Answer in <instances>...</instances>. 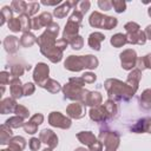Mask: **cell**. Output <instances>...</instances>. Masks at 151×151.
Returning a JSON list of instances; mask_svg holds the SVG:
<instances>
[{
	"label": "cell",
	"mask_w": 151,
	"mask_h": 151,
	"mask_svg": "<svg viewBox=\"0 0 151 151\" xmlns=\"http://www.w3.org/2000/svg\"><path fill=\"white\" fill-rule=\"evenodd\" d=\"M84 84H85V81L83 78H71L68 84H66L63 88L65 97L68 99H72V100H80L83 103L86 93L88 92V91L81 88Z\"/></svg>",
	"instance_id": "3957f363"
},
{
	"label": "cell",
	"mask_w": 151,
	"mask_h": 151,
	"mask_svg": "<svg viewBox=\"0 0 151 151\" xmlns=\"http://www.w3.org/2000/svg\"><path fill=\"white\" fill-rule=\"evenodd\" d=\"M26 146V142L22 137H13L8 143V151H22Z\"/></svg>",
	"instance_id": "d6986e66"
},
{
	"label": "cell",
	"mask_w": 151,
	"mask_h": 151,
	"mask_svg": "<svg viewBox=\"0 0 151 151\" xmlns=\"http://www.w3.org/2000/svg\"><path fill=\"white\" fill-rule=\"evenodd\" d=\"M79 5H80V12L84 14V13L87 12L91 4H90V1H81V2H79Z\"/></svg>",
	"instance_id": "681fc988"
},
{
	"label": "cell",
	"mask_w": 151,
	"mask_h": 151,
	"mask_svg": "<svg viewBox=\"0 0 151 151\" xmlns=\"http://www.w3.org/2000/svg\"><path fill=\"white\" fill-rule=\"evenodd\" d=\"M66 111L71 118L79 119V118H83L85 116V105L83 103H73V104H70L67 106Z\"/></svg>",
	"instance_id": "7c38bea8"
},
{
	"label": "cell",
	"mask_w": 151,
	"mask_h": 151,
	"mask_svg": "<svg viewBox=\"0 0 151 151\" xmlns=\"http://www.w3.org/2000/svg\"><path fill=\"white\" fill-rule=\"evenodd\" d=\"M118 24L117 19L113 17H107L104 15L99 12H93L90 17V25L92 27H99V28H105V29H112L116 27Z\"/></svg>",
	"instance_id": "5b68a950"
},
{
	"label": "cell",
	"mask_w": 151,
	"mask_h": 151,
	"mask_svg": "<svg viewBox=\"0 0 151 151\" xmlns=\"http://www.w3.org/2000/svg\"><path fill=\"white\" fill-rule=\"evenodd\" d=\"M67 42H68V44L72 46V48H74V50H80V48L83 47L84 40H83V38H81L80 35H76V37L71 38V39H70Z\"/></svg>",
	"instance_id": "e575fe53"
},
{
	"label": "cell",
	"mask_w": 151,
	"mask_h": 151,
	"mask_svg": "<svg viewBox=\"0 0 151 151\" xmlns=\"http://www.w3.org/2000/svg\"><path fill=\"white\" fill-rule=\"evenodd\" d=\"M99 139L105 145L106 151H116L119 145V137L114 132H100Z\"/></svg>",
	"instance_id": "8992f818"
},
{
	"label": "cell",
	"mask_w": 151,
	"mask_h": 151,
	"mask_svg": "<svg viewBox=\"0 0 151 151\" xmlns=\"http://www.w3.org/2000/svg\"><path fill=\"white\" fill-rule=\"evenodd\" d=\"M98 6L101 8V9H104V11H109V9H111V7H112V2L111 1H106V0H100V1H98Z\"/></svg>",
	"instance_id": "bcb514c9"
},
{
	"label": "cell",
	"mask_w": 151,
	"mask_h": 151,
	"mask_svg": "<svg viewBox=\"0 0 151 151\" xmlns=\"http://www.w3.org/2000/svg\"><path fill=\"white\" fill-rule=\"evenodd\" d=\"M145 34H146V37L151 40V25H149V26L146 27V29H145Z\"/></svg>",
	"instance_id": "816d5d0a"
},
{
	"label": "cell",
	"mask_w": 151,
	"mask_h": 151,
	"mask_svg": "<svg viewBox=\"0 0 151 151\" xmlns=\"http://www.w3.org/2000/svg\"><path fill=\"white\" fill-rule=\"evenodd\" d=\"M39 138H40V140H42L45 144H47L51 149L55 147L57 144H58V137L55 136V133H54L53 131H51V130H47V129H45V130H42V131L40 132Z\"/></svg>",
	"instance_id": "4fadbf2b"
},
{
	"label": "cell",
	"mask_w": 151,
	"mask_h": 151,
	"mask_svg": "<svg viewBox=\"0 0 151 151\" xmlns=\"http://www.w3.org/2000/svg\"><path fill=\"white\" fill-rule=\"evenodd\" d=\"M76 151H87V150H85L84 147H79V149H77Z\"/></svg>",
	"instance_id": "db71d44e"
},
{
	"label": "cell",
	"mask_w": 151,
	"mask_h": 151,
	"mask_svg": "<svg viewBox=\"0 0 151 151\" xmlns=\"http://www.w3.org/2000/svg\"><path fill=\"white\" fill-rule=\"evenodd\" d=\"M100 103H101V96L99 92H87L83 100L84 105H90V106H99Z\"/></svg>",
	"instance_id": "e0dca14e"
},
{
	"label": "cell",
	"mask_w": 151,
	"mask_h": 151,
	"mask_svg": "<svg viewBox=\"0 0 151 151\" xmlns=\"http://www.w3.org/2000/svg\"><path fill=\"white\" fill-rule=\"evenodd\" d=\"M48 122L52 126H57L61 129H68L71 126V120L60 112H52L48 117Z\"/></svg>",
	"instance_id": "ba28073f"
},
{
	"label": "cell",
	"mask_w": 151,
	"mask_h": 151,
	"mask_svg": "<svg viewBox=\"0 0 151 151\" xmlns=\"http://www.w3.org/2000/svg\"><path fill=\"white\" fill-rule=\"evenodd\" d=\"M19 40L17 37L14 35H8L6 37V39L4 40V46H5V50L8 52V53H15L18 51V47H19Z\"/></svg>",
	"instance_id": "ac0fdd59"
},
{
	"label": "cell",
	"mask_w": 151,
	"mask_h": 151,
	"mask_svg": "<svg viewBox=\"0 0 151 151\" xmlns=\"http://www.w3.org/2000/svg\"><path fill=\"white\" fill-rule=\"evenodd\" d=\"M44 87H45L47 91L52 92V93H55V92L60 91V84H59L58 81L53 80V79H48V80L45 83Z\"/></svg>",
	"instance_id": "836d02e7"
},
{
	"label": "cell",
	"mask_w": 151,
	"mask_h": 151,
	"mask_svg": "<svg viewBox=\"0 0 151 151\" xmlns=\"http://www.w3.org/2000/svg\"><path fill=\"white\" fill-rule=\"evenodd\" d=\"M67 41L65 39H60L58 41H55L53 45H48V46H42L40 47V51L44 55H46L52 63H58L63 58V51L66 48L67 46Z\"/></svg>",
	"instance_id": "277c9868"
},
{
	"label": "cell",
	"mask_w": 151,
	"mask_h": 151,
	"mask_svg": "<svg viewBox=\"0 0 151 151\" xmlns=\"http://www.w3.org/2000/svg\"><path fill=\"white\" fill-rule=\"evenodd\" d=\"M26 7H27V2L21 1V0H15L11 4V8L13 9V12L22 15L26 13Z\"/></svg>",
	"instance_id": "83f0119b"
},
{
	"label": "cell",
	"mask_w": 151,
	"mask_h": 151,
	"mask_svg": "<svg viewBox=\"0 0 151 151\" xmlns=\"http://www.w3.org/2000/svg\"><path fill=\"white\" fill-rule=\"evenodd\" d=\"M140 78H142V73H140V71L137 68V70H133L130 74H129V77H127V85L136 92L137 91V88H138V84H139V80H140Z\"/></svg>",
	"instance_id": "44dd1931"
},
{
	"label": "cell",
	"mask_w": 151,
	"mask_h": 151,
	"mask_svg": "<svg viewBox=\"0 0 151 151\" xmlns=\"http://www.w3.org/2000/svg\"><path fill=\"white\" fill-rule=\"evenodd\" d=\"M34 92V85L32 83H27L24 85V94L25 96H31Z\"/></svg>",
	"instance_id": "ee69618b"
},
{
	"label": "cell",
	"mask_w": 151,
	"mask_h": 151,
	"mask_svg": "<svg viewBox=\"0 0 151 151\" xmlns=\"http://www.w3.org/2000/svg\"><path fill=\"white\" fill-rule=\"evenodd\" d=\"M52 24V15L47 12L41 13L40 15L35 17L34 19H32V28L33 29H39L44 26H50Z\"/></svg>",
	"instance_id": "30bf717a"
},
{
	"label": "cell",
	"mask_w": 151,
	"mask_h": 151,
	"mask_svg": "<svg viewBox=\"0 0 151 151\" xmlns=\"http://www.w3.org/2000/svg\"><path fill=\"white\" fill-rule=\"evenodd\" d=\"M41 4H44V5H58V4H60V1H42Z\"/></svg>",
	"instance_id": "f5cc1de1"
},
{
	"label": "cell",
	"mask_w": 151,
	"mask_h": 151,
	"mask_svg": "<svg viewBox=\"0 0 151 151\" xmlns=\"http://www.w3.org/2000/svg\"><path fill=\"white\" fill-rule=\"evenodd\" d=\"M104 107H105V110H106L109 117H113V116L116 114V112H117V106H116V104L113 103V100H107V101L104 104Z\"/></svg>",
	"instance_id": "74e56055"
},
{
	"label": "cell",
	"mask_w": 151,
	"mask_h": 151,
	"mask_svg": "<svg viewBox=\"0 0 151 151\" xmlns=\"http://www.w3.org/2000/svg\"><path fill=\"white\" fill-rule=\"evenodd\" d=\"M77 137H78V139H79L83 144H85V145H87V146H90L93 142H96V140H97V139H96V137H94V134H93L92 132H90V131L80 132V133H78V134H77Z\"/></svg>",
	"instance_id": "484cf974"
},
{
	"label": "cell",
	"mask_w": 151,
	"mask_h": 151,
	"mask_svg": "<svg viewBox=\"0 0 151 151\" xmlns=\"http://www.w3.org/2000/svg\"><path fill=\"white\" fill-rule=\"evenodd\" d=\"M9 90H11V94L13 99L20 98L24 94V86H21L19 78H13L9 81Z\"/></svg>",
	"instance_id": "5bb4252c"
},
{
	"label": "cell",
	"mask_w": 151,
	"mask_h": 151,
	"mask_svg": "<svg viewBox=\"0 0 151 151\" xmlns=\"http://www.w3.org/2000/svg\"><path fill=\"white\" fill-rule=\"evenodd\" d=\"M126 42H127L126 35L123 34V33H117V34H114V35L111 38V44H112L114 47H120V46L125 45Z\"/></svg>",
	"instance_id": "f546056e"
},
{
	"label": "cell",
	"mask_w": 151,
	"mask_h": 151,
	"mask_svg": "<svg viewBox=\"0 0 151 151\" xmlns=\"http://www.w3.org/2000/svg\"><path fill=\"white\" fill-rule=\"evenodd\" d=\"M37 38H35V35L34 34H32L31 32H25L24 34H22V37H21V39H20V44L22 45V46H25V47H31L34 42H37Z\"/></svg>",
	"instance_id": "4316f807"
},
{
	"label": "cell",
	"mask_w": 151,
	"mask_h": 151,
	"mask_svg": "<svg viewBox=\"0 0 151 151\" xmlns=\"http://www.w3.org/2000/svg\"><path fill=\"white\" fill-rule=\"evenodd\" d=\"M24 73V68L21 65H14L11 68V74L13 76V78H18L19 76H21Z\"/></svg>",
	"instance_id": "b9f144b4"
},
{
	"label": "cell",
	"mask_w": 151,
	"mask_h": 151,
	"mask_svg": "<svg viewBox=\"0 0 151 151\" xmlns=\"http://www.w3.org/2000/svg\"><path fill=\"white\" fill-rule=\"evenodd\" d=\"M105 87L111 99H124L129 100L134 91L125 83L117 80V79H107L105 81Z\"/></svg>",
	"instance_id": "6da1fadb"
},
{
	"label": "cell",
	"mask_w": 151,
	"mask_h": 151,
	"mask_svg": "<svg viewBox=\"0 0 151 151\" xmlns=\"http://www.w3.org/2000/svg\"><path fill=\"white\" fill-rule=\"evenodd\" d=\"M14 113H15L17 116L21 117L22 119L27 118V117H28V114H29L28 110H27L25 106H22V105H17V106H15V109H14Z\"/></svg>",
	"instance_id": "f35d334b"
},
{
	"label": "cell",
	"mask_w": 151,
	"mask_h": 151,
	"mask_svg": "<svg viewBox=\"0 0 151 151\" xmlns=\"http://www.w3.org/2000/svg\"><path fill=\"white\" fill-rule=\"evenodd\" d=\"M12 8L8 6L2 7L1 9V25H4L6 21H9L12 19Z\"/></svg>",
	"instance_id": "8d00e7d4"
},
{
	"label": "cell",
	"mask_w": 151,
	"mask_h": 151,
	"mask_svg": "<svg viewBox=\"0 0 151 151\" xmlns=\"http://www.w3.org/2000/svg\"><path fill=\"white\" fill-rule=\"evenodd\" d=\"M20 19V22H21V28L25 32H28L31 28H32V19H29V15L27 14H22L19 17Z\"/></svg>",
	"instance_id": "1f68e13d"
},
{
	"label": "cell",
	"mask_w": 151,
	"mask_h": 151,
	"mask_svg": "<svg viewBox=\"0 0 151 151\" xmlns=\"http://www.w3.org/2000/svg\"><path fill=\"white\" fill-rule=\"evenodd\" d=\"M137 66H138V70L140 71V70H144V68H151V54H147V55H145V57H143V58H139V59H137V64H136Z\"/></svg>",
	"instance_id": "4dcf8cb0"
},
{
	"label": "cell",
	"mask_w": 151,
	"mask_h": 151,
	"mask_svg": "<svg viewBox=\"0 0 151 151\" xmlns=\"http://www.w3.org/2000/svg\"><path fill=\"white\" fill-rule=\"evenodd\" d=\"M90 117L94 122H103L109 117V114H107L104 105H101V106H96L94 109H91Z\"/></svg>",
	"instance_id": "9a60e30c"
},
{
	"label": "cell",
	"mask_w": 151,
	"mask_h": 151,
	"mask_svg": "<svg viewBox=\"0 0 151 151\" xmlns=\"http://www.w3.org/2000/svg\"><path fill=\"white\" fill-rule=\"evenodd\" d=\"M88 149H90V151H101L103 144H101V142L96 140V142H93V143L88 146Z\"/></svg>",
	"instance_id": "7dc6e473"
},
{
	"label": "cell",
	"mask_w": 151,
	"mask_h": 151,
	"mask_svg": "<svg viewBox=\"0 0 151 151\" xmlns=\"http://www.w3.org/2000/svg\"><path fill=\"white\" fill-rule=\"evenodd\" d=\"M133 131L136 132H149L151 133V118H145L142 119L137 123L134 127H132Z\"/></svg>",
	"instance_id": "cb8c5ba5"
},
{
	"label": "cell",
	"mask_w": 151,
	"mask_h": 151,
	"mask_svg": "<svg viewBox=\"0 0 151 151\" xmlns=\"http://www.w3.org/2000/svg\"><path fill=\"white\" fill-rule=\"evenodd\" d=\"M104 35L99 32H94V33H91L90 37H88V45L91 46V48L93 50H97L99 51L100 50V44L101 41L104 40Z\"/></svg>",
	"instance_id": "7402d4cb"
},
{
	"label": "cell",
	"mask_w": 151,
	"mask_h": 151,
	"mask_svg": "<svg viewBox=\"0 0 151 151\" xmlns=\"http://www.w3.org/2000/svg\"><path fill=\"white\" fill-rule=\"evenodd\" d=\"M149 15L151 17V6H150V8H149Z\"/></svg>",
	"instance_id": "11a10c76"
},
{
	"label": "cell",
	"mask_w": 151,
	"mask_h": 151,
	"mask_svg": "<svg viewBox=\"0 0 151 151\" xmlns=\"http://www.w3.org/2000/svg\"><path fill=\"white\" fill-rule=\"evenodd\" d=\"M120 60L122 66L124 70H131L137 64V55L133 50H126L123 53H120Z\"/></svg>",
	"instance_id": "9c48e42d"
},
{
	"label": "cell",
	"mask_w": 151,
	"mask_h": 151,
	"mask_svg": "<svg viewBox=\"0 0 151 151\" xmlns=\"http://www.w3.org/2000/svg\"><path fill=\"white\" fill-rule=\"evenodd\" d=\"M48 72H50V70H48V66L46 64H44V63L38 64L37 67H35V70H34V73H33L34 81L39 86L44 87L45 83L48 80Z\"/></svg>",
	"instance_id": "52a82bcc"
},
{
	"label": "cell",
	"mask_w": 151,
	"mask_h": 151,
	"mask_svg": "<svg viewBox=\"0 0 151 151\" xmlns=\"http://www.w3.org/2000/svg\"><path fill=\"white\" fill-rule=\"evenodd\" d=\"M44 151H51V150H47V149H45V150H44Z\"/></svg>",
	"instance_id": "9f6ffc18"
},
{
	"label": "cell",
	"mask_w": 151,
	"mask_h": 151,
	"mask_svg": "<svg viewBox=\"0 0 151 151\" xmlns=\"http://www.w3.org/2000/svg\"><path fill=\"white\" fill-rule=\"evenodd\" d=\"M140 105L143 109H151V88L145 90L140 96Z\"/></svg>",
	"instance_id": "f1b7e54d"
},
{
	"label": "cell",
	"mask_w": 151,
	"mask_h": 151,
	"mask_svg": "<svg viewBox=\"0 0 151 151\" xmlns=\"http://www.w3.org/2000/svg\"><path fill=\"white\" fill-rule=\"evenodd\" d=\"M8 28H9L11 31H13V32L22 31L20 19H19V18H12V19L8 21Z\"/></svg>",
	"instance_id": "d590c367"
},
{
	"label": "cell",
	"mask_w": 151,
	"mask_h": 151,
	"mask_svg": "<svg viewBox=\"0 0 151 151\" xmlns=\"http://www.w3.org/2000/svg\"><path fill=\"white\" fill-rule=\"evenodd\" d=\"M65 68L70 71H80L83 68H96L98 65V59L93 55H70L65 60Z\"/></svg>",
	"instance_id": "7a4b0ae2"
},
{
	"label": "cell",
	"mask_w": 151,
	"mask_h": 151,
	"mask_svg": "<svg viewBox=\"0 0 151 151\" xmlns=\"http://www.w3.org/2000/svg\"><path fill=\"white\" fill-rule=\"evenodd\" d=\"M17 106V103L13 98H6L0 103V112L2 114L9 113V112H14V109Z\"/></svg>",
	"instance_id": "603a6c76"
},
{
	"label": "cell",
	"mask_w": 151,
	"mask_h": 151,
	"mask_svg": "<svg viewBox=\"0 0 151 151\" xmlns=\"http://www.w3.org/2000/svg\"><path fill=\"white\" fill-rule=\"evenodd\" d=\"M39 9V4L38 2H28L27 4V7H26V13L27 15H33L38 12Z\"/></svg>",
	"instance_id": "60d3db41"
},
{
	"label": "cell",
	"mask_w": 151,
	"mask_h": 151,
	"mask_svg": "<svg viewBox=\"0 0 151 151\" xmlns=\"http://www.w3.org/2000/svg\"><path fill=\"white\" fill-rule=\"evenodd\" d=\"M39 146H40V139H38V138H32V139L29 140V149H31L32 151H37V150L39 149Z\"/></svg>",
	"instance_id": "f6af8a7d"
},
{
	"label": "cell",
	"mask_w": 151,
	"mask_h": 151,
	"mask_svg": "<svg viewBox=\"0 0 151 151\" xmlns=\"http://www.w3.org/2000/svg\"><path fill=\"white\" fill-rule=\"evenodd\" d=\"M77 5H78V1H67V2H64L61 6H59V7H57L54 9V15L57 18H64L68 13V11L72 7H76Z\"/></svg>",
	"instance_id": "2e32d148"
},
{
	"label": "cell",
	"mask_w": 151,
	"mask_h": 151,
	"mask_svg": "<svg viewBox=\"0 0 151 151\" xmlns=\"http://www.w3.org/2000/svg\"><path fill=\"white\" fill-rule=\"evenodd\" d=\"M44 120V116L41 113H37L34 116L31 117V119L24 124V129H25V132L27 133H35L37 132V129H38V125H40Z\"/></svg>",
	"instance_id": "8fae6325"
},
{
	"label": "cell",
	"mask_w": 151,
	"mask_h": 151,
	"mask_svg": "<svg viewBox=\"0 0 151 151\" xmlns=\"http://www.w3.org/2000/svg\"><path fill=\"white\" fill-rule=\"evenodd\" d=\"M0 81H1V85H5L7 83H9V77H8V73L2 71L1 74H0Z\"/></svg>",
	"instance_id": "f907efd6"
},
{
	"label": "cell",
	"mask_w": 151,
	"mask_h": 151,
	"mask_svg": "<svg viewBox=\"0 0 151 151\" xmlns=\"http://www.w3.org/2000/svg\"><path fill=\"white\" fill-rule=\"evenodd\" d=\"M1 151H8V150H1Z\"/></svg>",
	"instance_id": "6f0895ef"
},
{
	"label": "cell",
	"mask_w": 151,
	"mask_h": 151,
	"mask_svg": "<svg viewBox=\"0 0 151 151\" xmlns=\"http://www.w3.org/2000/svg\"><path fill=\"white\" fill-rule=\"evenodd\" d=\"M24 122H22V118L19 117V116H15V117H12L9 119L6 120V125L9 126V127H13V129H18V127H21L24 126Z\"/></svg>",
	"instance_id": "d6a6232c"
},
{
	"label": "cell",
	"mask_w": 151,
	"mask_h": 151,
	"mask_svg": "<svg viewBox=\"0 0 151 151\" xmlns=\"http://www.w3.org/2000/svg\"><path fill=\"white\" fill-rule=\"evenodd\" d=\"M124 28L126 29L127 33H132V32H137V31H139V25L136 24V22L130 21V22H127V24L124 26Z\"/></svg>",
	"instance_id": "7bdbcfd3"
},
{
	"label": "cell",
	"mask_w": 151,
	"mask_h": 151,
	"mask_svg": "<svg viewBox=\"0 0 151 151\" xmlns=\"http://www.w3.org/2000/svg\"><path fill=\"white\" fill-rule=\"evenodd\" d=\"M126 39H127V42L143 45V44L145 42V40H146V35H145V33H144V32H142V31L139 29V31H137V32L127 33Z\"/></svg>",
	"instance_id": "ffe728a7"
},
{
	"label": "cell",
	"mask_w": 151,
	"mask_h": 151,
	"mask_svg": "<svg viewBox=\"0 0 151 151\" xmlns=\"http://www.w3.org/2000/svg\"><path fill=\"white\" fill-rule=\"evenodd\" d=\"M12 134H13V132H12L9 126H7L6 124L1 125V127H0V143L4 144V145L8 144L9 140H11Z\"/></svg>",
	"instance_id": "d4e9b609"
},
{
	"label": "cell",
	"mask_w": 151,
	"mask_h": 151,
	"mask_svg": "<svg viewBox=\"0 0 151 151\" xmlns=\"http://www.w3.org/2000/svg\"><path fill=\"white\" fill-rule=\"evenodd\" d=\"M81 78L84 79V81H85V83H93V81L96 80V76H94L93 73H91V72H87V73L83 74V77H81Z\"/></svg>",
	"instance_id": "c3c4849f"
},
{
	"label": "cell",
	"mask_w": 151,
	"mask_h": 151,
	"mask_svg": "<svg viewBox=\"0 0 151 151\" xmlns=\"http://www.w3.org/2000/svg\"><path fill=\"white\" fill-rule=\"evenodd\" d=\"M111 2H112V6H113V8L117 13H122L126 8V4L122 0H114V1H111Z\"/></svg>",
	"instance_id": "ab89813d"
}]
</instances>
